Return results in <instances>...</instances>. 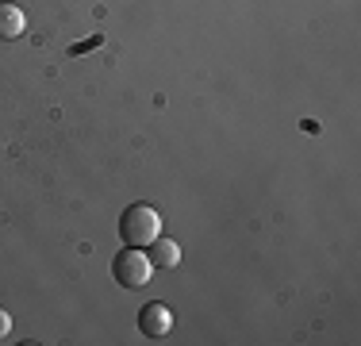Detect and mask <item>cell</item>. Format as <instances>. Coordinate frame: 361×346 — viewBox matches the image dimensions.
I'll list each match as a JSON object with an SVG mask.
<instances>
[{"instance_id": "cell-6", "label": "cell", "mask_w": 361, "mask_h": 346, "mask_svg": "<svg viewBox=\"0 0 361 346\" xmlns=\"http://www.w3.org/2000/svg\"><path fill=\"white\" fill-rule=\"evenodd\" d=\"M100 42H104V39H100V35H92L89 42H77V47H73V54H81V50H92V47H100Z\"/></svg>"}, {"instance_id": "cell-2", "label": "cell", "mask_w": 361, "mask_h": 346, "mask_svg": "<svg viewBox=\"0 0 361 346\" xmlns=\"http://www.w3.org/2000/svg\"><path fill=\"white\" fill-rule=\"evenodd\" d=\"M111 273H116V281L123 285V289H142V285L150 281L154 266H150V258H146V250L127 246V250H119V254H116Z\"/></svg>"}, {"instance_id": "cell-7", "label": "cell", "mask_w": 361, "mask_h": 346, "mask_svg": "<svg viewBox=\"0 0 361 346\" xmlns=\"http://www.w3.org/2000/svg\"><path fill=\"white\" fill-rule=\"evenodd\" d=\"M8 331H12V316H8V311L4 308H0V339H4V335Z\"/></svg>"}, {"instance_id": "cell-1", "label": "cell", "mask_w": 361, "mask_h": 346, "mask_svg": "<svg viewBox=\"0 0 361 346\" xmlns=\"http://www.w3.org/2000/svg\"><path fill=\"white\" fill-rule=\"evenodd\" d=\"M161 235V215L154 204H131L123 212V220H119V239H123V246H150L154 239Z\"/></svg>"}, {"instance_id": "cell-3", "label": "cell", "mask_w": 361, "mask_h": 346, "mask_svg": "<svg viewBox=\"0 0 361 346\" xmlns=\"http://www.w3.org/2000/svg\"><path fill=\"white\" fill-rule=\"evenodd\" d=\"M139 331L146 339H166V335L173 331V311L166 304H146L139 311Z\"/></svg>"}, {"instance_id": "cell-4", "label": "cell", "mask_w": 361, "mask_h": 346, "mask_svg": "<svg viewBox=\"0 0 361 346\" xmlns=\"http://www.w3.org/2000/svg\"><path fill=\"white\" fill-rule=\"evenodd\" d=\"M146 258H150L154 270H177V266H180V246H177L173 239L158 235L150 246H146Z\"/></svg>"}, {"instance_id": "cell-5", "label": "cell", "mask_w": 361, "mask_h": 346, "mask_svg": "<svg viewBox=\"0 0 361 346\" xmlns=\"http://www.w3.org/2000/svg\"><path fill=\"white\" fill-rule=\"evenodd\" d=\"M27 31V16L16 4H0V39H20Z\"/></svg>"}]
</instances>
